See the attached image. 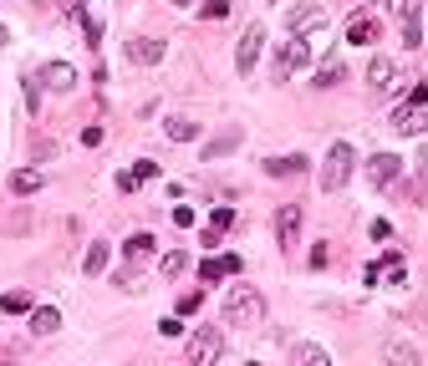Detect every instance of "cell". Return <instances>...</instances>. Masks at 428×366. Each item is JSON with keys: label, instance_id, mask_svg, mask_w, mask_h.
<instances>
[{"label": "cell", "instance_id": "26", "mask_svg": "<svg viewBox=\"0 0 428 366\" xmlns=\"http://www.w3.org/2000/svg\"><path fill=\"white\" fill-rule=\"evenodd\" d=\"M0 310H6V316H21V310H31V300H26L21 290H16V295L6 290V295H0Z\"/></svg>", "mask_w": 428, "mask_h": 366}, {"label": "cell", "instance_id": "24", "mask_svg": "<svg viewBox=\"0 0 428 366\" xmlns=\"http://www.w3.org/2000/svg\"><path fill=\"white\" fill-rule=\"evenodd\" d=\"M82 270H87V274H102V270H108V244H92V250L82 255Z\"/></svg>", "mask_w": 428, "mask_h": 366}, {"label": "cell", "instance_id": "27", "mask_svg": "<svg viewBox=\"0 0 428 366\" xmlns=\"http://www.w3.org/2000/svg\"><path fill=\"white\" fill-rule=\"evenodd\" d=\"M184 270H189V255H184V250L163 255V274H168V280H174V274H184Z\"/></svg>", "mask_w": 428, "mask_h": 366}, {"label": "cell", "instance_id": "33", "mask_svg": "<svg viewBox=\"0 0 428 366\" xmlns=\"http://www.w3.org/2000/svg\"><path fill=\"white\" fill-rule=\"evenodd\" d=\"M174 6H189V0H174Z\"/></svg>", "mask_w": 428, "mask_h": 366}, {"label": "cell", "instance_id": "5", "mask_svg": "<svg viewBox=\"0 0 428 366\" xmlns=\"http://www.w3.org/2000/svg\"><path fill=\"white\" fill-rule=\"evenodd\" d=\"M261 51H265V31H261V25H250V31L240 36V46H235V67H240V76H250V72H255Z\"/></svg>", "mask_w": 428, "mask_h": 366}, {"label": "cell", "instance_id": "31", "mask_svg": "<svg viewBox=\"0 0 428 366\" xmlns=\"http://www.w3.org/2000/svg\"><path fill=\"white\" fill-rule=\"evenodd\" d=\"M174 224H179V229H189V224H194V208L179 204V208H174Z\"/></svg>", "mask_w": 428, "mask_h": 366}, {"label": "cell", "instance_id": "18", "mask_svg": "<svg viewBox=\"0 0 428 366\" xmlns=\"http://www.w3.org/2000/svg\"><path fill=\"white\" fill-rule=\"evenodd\" d=\"M296 361H301V366H332V356L316 341H296Z\"/></svg>", "mask_w": 428, "mask_h": 366}, {"label": "cell", "instance_id": "32", "mask_svg": "<svg viewBox=\"0 0 428 366\" xmlns=\"http://www.w3.org/2000/svg\"><path fill=\"white\" fill-rule=\"evenodd\" d=\"M6 41H10V31H6V25H0V46H6Z\"/></svg>", "mask_w": 428, "mask_h": 366}, {"label": "cell", "instance_id": "28", "mask_svg": "<svg viewBox=\"0 0 428 366\" xmlns=\"http://www.w3.org/2000/svg\"><path fill=\"white\" fill-rule=\"evenodd\" d=\"M163 133L174 138V142H189L194 133H199V127H194V122H163Z\"/></svg>", "mask_w": 428, "mask_h": 366}, {"label": "cell", "instance_id": "20", "mask_svg": "<svg viewBox=\"0 0 428 366\" xmlns=\"http://www.w3.org/2000/svg\"><path fill=\"white\" fill-rule=\"evenodd\" d=\"M301 168H306V158L296 153V158H270L265 173H270V178H291V173H301Z\"/></svg>", "mask_w": 428, "mask_h": 366}, {"label": "cell", "instance_id": "4", "mask_svg": "<svg viewBox=\"0 0 428 366\" xmlns=\"http://www.w3.org/2000/svg\"><path fill=\"white\" fill-rule=\"evenodd\" d=\"M311 67V46H306V36H291V41L281 46V61H276V82H285L291 72H301Z\"/></svg>", "mask_w": 428, "mask_h": 366}, {"label": "cell", "instance_id": "12", "mask_svg": "<svg viewBox=\"0 0 428 366\" xmlns=\"http://www.w3.org/2000/svg\"><path fill=\"white\" fill-rule=\"evenodd\" d=\"M276 234H281L285 250L296 244V234H301V208H296V204H281V214H276Z\"/></svg>", "mask_w": 428, "mask_h": 366}, {"label": "cell", "instance_id": "1", "mask_svg": "<svg viewBox=\"0 0 428 366\" xmlns=\"http://www.w3.org/2000/svg\"><path fill=\"white\" fill-rule=\"evenodd\" d=\"M261 310H265V300H261L255 285H230V295H225V321L230 325H255Z\"/></svg>", "mask_w": 428, "mask_h": 366}, {"label": "cell", "instance_id": "7", "mask_svg": "<svg viewBox=\"0 0 428 366\" xmlns=\"http://www.w3.org/2000/svg\"><path fill=\"white\" fill-rule=\"evenodd\" d=\"M398 173H403V158H398V153H372V158H367V178H372V189L393 183Z\"/></svg>", "mask_w": 428, "mask_h": 366}, {"label": "cell", "instance_id": "11", "mask_svg": "<svg viewBox=\"0 0 428 366\" xmlns=\"http://www.w3.org/2000/svg\"><path fill=\"white\" fill-rule=\"evenodd\" d=\"M41 82L57 87V92H72V87H77V67H72V61H46V67H41Z\"/></svg>", "mask_w": 428, "mask_h": 366}, {"label": "cell", "instance_id": "6", "mask_svg": "<svg viewBox=\"0 0 428 366\" xmlns=\"http://www.w3.org/2000/svg\"><path fill=\"white\" fill-rule=\"evenodd\" d=\"M387 10L398 16V25H403V41L418 51V41H423V25H418V6L413 0H387Z\"/></svg>", "mask_w": 428, "mask_h": 366}, {"label": "cell", "instance_id": "9", "mask_svg": "<svg viewBox=\"0 0 428 366\" xmlns=\"http://www.w3.org/2000/svg\"><path fill=\"white\" fill-rule=\"evenodd\" d=\"M163 41H153V36H138V41H128V61H133V67H159L163 61Z\"/></svg>", "mask_w": 428, "mask_h": 366}, {"label": "cell", "instance_id": "22", "mask_svg": "<svg viewBox=\"0 0 428 366\" xmlns=\"http://www.w3.org/2000/svg\"><path fill=\"white\" fill-rule=\"evenodd\" d=\"M57 325H61L57 310H31V331H36V336H51Z\"/></svg>", "mask_w": 428, "mask_h": 366}, {"label": "cell", "instance_id": "15", "mask_svg": "<svg viewBox=\"0 0 428 366\" xmlns=\"http://www.w3.org/2000/svg\"><path fill=\"white\" fill-rule=\"evenodd\" d=\"M383 361L387 366H418V346H413V341H387L383 346Z\"/></svg>", "mask_w": 428, "mask_h": 366}, {"label": "cell", "instance_id": "8", "mask_svg": "<svg viewBox=\"0 0 428 366\" xmlns=\"http://www.w3.org/2000/svg\"><path fill=\"white\" fill-rule=\"evenodd\" d=\"M393 127H398L403 138H423V133H428V117H423L418 102H403V107L393 112Z\"/></svg>", "mask_w": 428, "mask_h": 366}, {"label": "cell", "instance_id": "3", "mask_svg": "<svg viewBox=\"0 0 428 366\" xmlns=\"http://www.w3.org/2000/svg\"><path fill=\"white\" fill-rule=\"evenodd\" d=\"M219 356H225V336H219L214 325H199V331L189 336V361L194 366H214Z\"/></svg>", "mask_w": 428, "mask_h": 366}, {"label": "cell", "instance_id": "17", "mask_svg": "<svg viewBox=\"0 0 428 366\" xmlns=\"http://www.w3.org/2000/svg\"><path fill=\"white\" fill-rule=\"evenodd\" d=\"M235 148H240V133H235V127H230L225 138H214L210 148H204V163H214V158H230V153H235Z\"/></svg>", "mask_w": 428, "mask_h": 366}, {"label": "cell", "instance_id": "21", "mask_svg": "<svg viewBox=\"0 0 428 366\" xmlns=\"http://www.w3.org/2000/svg\"><path fill=\"white\" fill-rule=\"evenodd\" d=\"M123 255H128V265H133V259H148L153 255V234H133V239L123 244Z\"/></svg>", "mask_w": 428, "mask_h": 366}, {"label": "cell", "instance_id": "16", "mask_svg": "<svg viewBox=\"0 0 428 366\" xmlns=\"http://www.w3.org/2000/svg\"><path fill=\"white\" fill-rule=\"evenodd\" d=\"M41 183H46L41 168H21V173H10V193H36Z\"/></svg>", "mask_w": 428, "mask_h": 366}, {"label": "cell", "instance_id": "30", "mask_svg": "<svg viewBox=\"0 0 428 366\" xmlns=\"http://www.w3.org/2000/svg\"><path fill=\"white\" fill-rule=\"evenodd\" d=\"M159 331H163V336H184V321H179V316H163Z\"/></svg>", "mask_w": 428, "mask_h": 366}, {"label": "cell", "instance_id": "29", "mask_svg": "<svg viewBox=\"0 0 428 366\" xmlns=\"http://www.w3.org/2000/svg\"><path fill=\"white\" fill-rule=\"evenodd\" d=\"M230 16V0H204V21H225Z\"/></svg>", "mask_w": 428, "mask_h": 366}, {"label": "cell", "instance_id": "14", "mask_svg": "<svg viewBox=\"0 0 428 366\" xmlns=\"http://www.w3.org/2000/svg\"><path fill=\"white\" fill-rule=\"evenodd\" d=\"M347 41H352V46H372V41H378V21H372V16H352V21H347Z\"/></svg>", "mask_w": 428, "mask_h": 366}, {"label": "cell", "instance_id": "23", "mask_svg": "<svg viewBox=\"0 0 428 366\" xmlns=\"http://www.w3.org/2000/svg\"><path fill=\"white\" fill-rule=\"evenodd\" d=\"M387 76H393V61H387V56H372V61H367V82H372V87H387Z\"/></svg>", "mask_w": 428, "mask_h": 366}, {"label": "cell", "instance_id": "19", "mask_svg": "<svg viewBox=\"0 0 428 366\" xmlns=\"http://www.w3.org/2000/svg\"><path fill=\"white\" fill-rule=\"evenodd\" d=\"M230 224H235V214H230V208H214V214H210V219H204V239H210V244H214V239H219V234H225Z\"/></svg>", "mask_w": 428, "mask_h": 366}, {"label": "cell", "instance_id": "2", "mask_svg": "<svg viewBox=\"0 0 428 366\" xmlns=\"http://www.w3.org/2000/svg\"><path fill=\"white\" fill-rule=\"evenodd\" d=\"M352 178V148L347 142H332V153H327V163H321V193H336L342 183Z\"/></svg>", "mask_w": 428, "mask_h": 366}, {"label": "cell", "instance_id": "25", "mask_svg": "<svg viewBox=\"0 0 428 366\" xmlns=\"http://www.w3.org/2000/svg\"><path fill=\"white\" fill-rule=\"evenodd\" d=\"M342 76H347V67H342V61H327V67L316 72V87H336Z\"/></svg>", "mask_w": 428, "mask_h": 366}, {"label": "cell", "instance_id": "13", "mask_svg": "<svg viewBox=\"0 0 428 366\" xmlns=\"http://www.w3.org/2000/svg\"><path fill=\"white\" fill-rule=\"evenodd\" d=\"M225 274H240V255H210V259H204V265H199V280H225Z\"/></svg>", "mask_w": 428, "mask_h": 366}, {"label": "cell", "instance_id": "10", "mask_svg": "<svg viewBox=\"0 0 428 366\" xmlns=\"http://www.w3.org/2000/svg\"><path fill=\"white\" fill-rule=\"evenodd\" d=\"M285 25H291V36H311V31H321V25H327V10H321V6H301V10H291V16H285Z\"/></svg>", "mask_w": 428, "mask_h": 366}]
</instances>
